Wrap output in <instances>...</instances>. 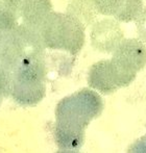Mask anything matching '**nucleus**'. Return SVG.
I'll list each match as a JSON object with an SVG mask.
<instances>
[{"mask_svg":"<svg viewBox=\"0 0 146 153\" xmlns=\"http://www.w3.org/2000/svg\"><path fill=\"white\" fill-rule=\"evenodd\" d=\"M123 39L124 31L121 24L115 18L110 17L96 22L91 32L93 46L106 52L115 50Z\"/></svg>","mask_w":146,"mask_h":153,"instance_id":"obj_1","label":"nucleus"},{"mask_svg":"<svg viewBox=\"0 0 146 153\" xmlns=\"http://www.w3.org/2000/svg\"><path fill=\"white\" fill-rule=\"evenodd\" d=\"M113 61L120 67H140L146 62V46L139 38H124L113 51Z\"/></svg>","mask_w":146,"mask_h":153,"instance_id":"obj_2","label":"nucleus"},{"mask_svg":"<svg viewBox=\"0 0 146 153\" xmlns=\"http://www.w3.org/2000/svg\"><path fill=\"white\" fill-rule=\"evenodd\" d=\"M143 8V0H122L121 6L114 18L119 22L135 21Z\"/></svg>","mask_w":146,"mask_h":153,"instance_id":"obj_3","label":"nucleus"},{"mask_svg":"<svg viewBox=\"0 0 146 153\" xmlns=\"http://www.w3.org/2000/svg\"><path fill=\"white\" fill-rule=\"evenodd\" d=\"M96 10L107 16H115L120 8L122 0H92Z\"/></svg>","mask_w":146,"mask_h":153,"instance_id":"obj_4","label":"nucleus"},{"mask_svg":"<svg viewBox=\"0 0 146 153\" xmlns=\"http://www.w3.org/2000/svg\"><path fill=\"white\" fill-rule=\"evenodd\" d=\"M137 33L142 42L146 43V6L142 10V12L139 14V16L135 20Z\"/></svg>","mask_w":146,"mask_h":153,"instance_id":"obj_5","label":"nucleus"}]
</instances>
